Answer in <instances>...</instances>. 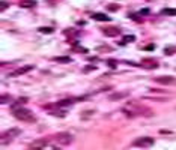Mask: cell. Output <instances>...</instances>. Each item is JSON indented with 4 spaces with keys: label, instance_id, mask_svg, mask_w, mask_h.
Wrapping results in <instances>:
<instances>
[{
    "label": "cell",
    "instance_id": "cell-1",
    "mask_svg": "<svg viewBox=\"0 0 176 150\" xmlns=\"http://www.w3.org/2000/svg\"><path fill=\"white\" fill-rule=\"evenodd\" d=\"M122 112L128 117H135V116H152V112L149 108L143 107L141 104L138 102H128L124 108H122Z\"/></svg>",
    "mask_w": 176,
    "mask_h": 150
},
{
    "label": "cell",
    "instance_id": "cell-2",
    "mask_svg": "<svg viewBox=\"0 0 176 150\" xmlns=\"http://www.w3.org/2000/svg\"><path fill=\"white\" fill-rule=\"evenodd\" d=\"M12 116L15 117V119H18V120H21V122H29V123H33L35 120H36V117H35V114L30 111V110H27V108H14L12 110Z\"/></svg>",
    "mask_w": 176,
    "mask_h": 150
},
{
    "label": "cell",
    "instance_id": "cell-3",
    "mask_svg": "<svg viewBox=\"0 0 176 150\" xmlns=\"http://www.w3.org/2000/svg\"><path fill=\"white\" fill-rule=\"evenodd\" d=\"M21 134V129L20 128H12V129H8V131H5L3 134H2V140H0V143H2V146H5V144H9V143H12L18 135Z\"/></svg>",
    "mask_w": 176,
    "mask_h": 150
},
{
    "label": "cell",
    "instance_id": "cell-4",
    "mask_svg": "<svg viewBox=\"0 0 176 150\" xmlns=\"http://www.w3.org/2000/svg\"><path fill=\"white\" fill-rule=\"evenodd\" d=\"M154 143H155V140H154V138H151V137H140V138L134 140V143H132V144H134L135 147L148 149V147L154 146Z\"/></svg>",
    "mask_w": 176,
    "mask_h": 150
},
{
    "label": "cell",
    "instance_id": "cell-5",
    "mask_svg": "<svg viewBox=\"0 0 176 150\" xmlns=\"http://www.w3.org/2000/svg\"><path fill=\"white\" fill-rule=\"evenodd\" d=\"M56 140H57V143L68 146V144H71V143H72L74 137H72L71 134H63V132H62V134H57V135H56Z\"/></svg>",
    "mask_w": 176,
    "mask_h": 150
},
{
    "label": "cell",
    "instance_id": "cell-6",
    "mask_svg": "<svg viewBox=\"0 0 176 150\" xmlns=\"http://www.w3.org/2000/svg\"><path fill=\"white\" fill-rule=\"evenodd\" d=\"M47 143H48V140H47V138L35 140L33 143H30V146H29V149H27V150H42L45 146H47Z\"/></svg>",
    "mask_w": 176,
    "mask_h": 150
},
{
    "label": "cell",
    "instance_id": "cell-7",
    "mask_svg": "<svg viewBox=\"0 0 176 150\" xmlns=\"http://www.w3.org/2000/svg\"><path fill=\"white\" fill-rule=\"evenodd\" d=\"M155 81L157 83H161V84H173L176 81V78L172 77V75H161V77H157Z\"/></svg>",
    "mask_w": 176,
    "mask_h": 150
},
{
    "label": "cell",
    "instance_id": "cell-8",
    "mask_svg": "<svg viewBox=\"0 0 176 150\" xmlns=\"http://www.w3.org/2000/svg\"><path fill=\"white\" fill-rule=\"evenodd\" d=\"M102 33L105 36H118L121 33V30H119V27H104Z\"/></svg>",
    "mask_w": 176,
    "mask_h": 150
},
{
    "label": "cell",
    "instance_id": "cell-9",
    "mask_svg": "<svg viewBox=\"0 0 176 150\" xmlns=\"http://www.w3.org/2000/svg\"><path fill=\"white\" fill-rule=\"evenodd\" d=\"M77 101H83V99H81V98H69V99H63V101H59V102H57V107H68V105L75 104Z\"/></svg>",
    "mask_w": 176,
    "mask_h": 150
},
{
    "label": "cell",
    "instance_id": "cell-10",
    "mask_svg": "<svg viewBox=\"0 0 176 150\" xmlns=\"http://www.w3.org/2000/svg\"><path fill=\"white\" fill-rule=\"evenodd\" d=\"M32 69H33V66H32V65H26V66H21L20 69L14 71V72L11 74V77H18V75H23V74H26V72H29V71H32Z\"/></svg>",
    "mask_w": 176,
    "mask_h": 150
},
{
    "label": "cell",
    "instance_id": "cell-11",
    "mask_svg": "<svg viewBox=\"0 0 176 150\" xmlns=\"http://www.w3.org/2000/svg\"><path fill=\"white\" fill-rule=\"evenodd\" d=\"M128 95H130V92H119V93L110 95V99H111V101H119V99H125Z\"/></svg>",
    "mask_w": 176,
    "mask_h": 150
},
{
    "label": "cell",
    "instance_id": "cell-12",
    "mask_svg": "<svg viewBox=\"0 0 176 150\" xmlns=\"http://www.w3.org/2000/svg\"><path fill=\"white\" fill-rule=\"evenodd\" d=\"M93 20H96V21H110L111 18L108 15H105V14H93Z\"/></svg>",
    "mask_w": 176,
    "mask_h": 150
},
{
    "label": "cell",
    "instance_id": "cell-13",
    "mask_svg": "<svg viewBox=\"0 0 176 150\" xmlns=\"http://www.w3.org/2000/svg\"><path fill=\"white\" fill-rule=\"evenodd\" d=\"M53 62H56V63H71V57H68V56L54 57V59H53Z\"/></svg>",
    "mask_w": 176,
    "mask_h": 150
},
{
    "label": "cell",
    "instance_id": "cell-14",
    "mask_svg": "<svg viewBox=\"0 0 176 150\" xmlns=\"http://www.w3.org/2000/svg\"><path fill=\"white\" fill-rule=\"evenodd\" d=\"M20 6L21 8H33L35 6V0H23L20 3Z\"/></svg>",
    "mask_w": 176,
    "mask_h": 150
},
{
    "label": "cell",
    "instance_id": "cell-15",
    "mask_svg": "<svg viewBox=\"0 0 176 150\" xmlns=\"http://www.w3.org/2000/svg\"><path fill=\"white\" fill-rule=\"evenodd\" d=\"M161 15H176V9H172V8H166L161 11Z\"/></svg>",
    "mask_w": 176,
    "mask_h": 150
},
{
    "label": "cell",
    "instance_id": "cell-16",
    "mask_svg": "<svg viewBox=\"0 0 176 150\" xmlns=\"http://www.w3.org/2000/svg\"><path fill=\"white\" fill-rule=\"evenodd\" d=\"M38 30H39L41 33H45V35H48V33H53V32H54V29H53V27H39Z\"/></svg>",
    "mask_w": 176,
    "mask_h": 150
},
{
    "label": "cell",
    "instance_id": "cell-17",
    "mask_svg": "<svg viewBox=\"0 0 176 150\" xmlns=\"http://www.w3.org/2000/svg\"><path fill=\"white\" fill-rule=\"evenodd\" d=\"M176 48L175 47H166V50H164V53L167 54V56H172V54H175Z\"/></svg>",
    "mask_w": 176,
    "mask_h": 150
},
{
    "label": "cell",
    "instance_id": "cell-18",
    "mask_svg": "<svg viewBox=\"0 0 176 150\" xmlns=\"http://www.w3.org/2000/svg\"><path fill=\"white\" fill-rule=\"evenodd\" d=\"M107 65H108L110 68H115V66H116V62H115V60H108V62H107Z\"/></svg>",
    "mask_w": 176,
    "mask_h": 150
},
{
    "label": "cell",
    "instance_id": "cell-19",
    "mask_svg": "<svg viewBox=\"0 0 176 150\" xmlns=\"http://www.w3.org/2000/svg\"><path fill=\"white\" fill-rule=\"evenodd\" d=\"M134 39H135V38L132 36V35H130V36H125V41H127V42H132Z\"/></svg>",
    "mask_w": 176,
    "mask_h": 150
},
{
    "label": "cell",
    "instance_id": "cell-20",
    "mask_svg": "<svg viewBox=\"0 0 176 150\" xmlns=\"http://www.w3.org/2000/svg\"><path fill=\"white\" fill-rule=\"evenodd\" d=\"M93 69H95V66H86L83 71H85V72H89V71H93Z\"/></svg>",
    "mask_w": 176,
    "mask_h": 150
},
{
    "label": "cell",
    "instance_id": "cell-21",
    "mask_svg": "<svg viewBox=\"0 0 176 150\" xmlns=\"http://www.w3.org/2000/svg\"><path fill=\"white\" fill-rule=\"evenodd\" d=\"M5 102H8V96H2V99H0V104H5Z\"/></svg>",
    "mask_w": 176,
    "mask_h": 150
},
{
    "label": "cell",
    "instance_id": "cell-22",
    "mask_svg": "<svg viewBox=\"0 0 176 150\" xmlns=\"http://www.w3.org/2000/svg\"><path fill=\"white\" fill-rule=\"evenodd\" d=\"M6 8H8V3L6 2H2V11H5Z\"/></svg>",
    "mask_w": 176,
    "mask_h": 150
},
{
    "label": "cell",
    "instance_id": "cell-23",
    "mask_svg": "<svg viewBox=\"0 0 176 150\" xmlns=\"http://www.w3.org/2000/svg\"><path fill=\"white\" fill-rule=\"evenodd\" d=\"M140 14H141V15H146V14H149V9H141Z\"/></svg>",
    "mask_w": 176,
    "mask_h": 150
}]
</instances>
